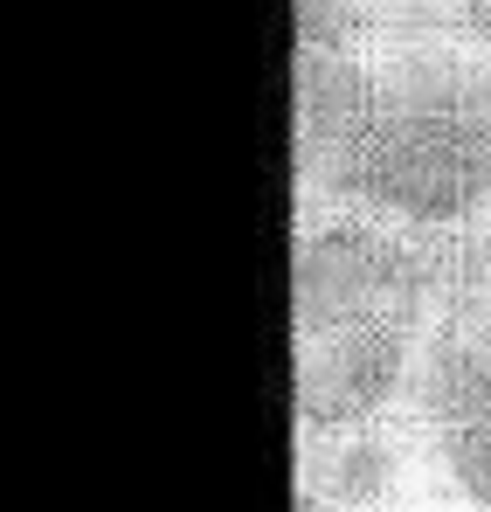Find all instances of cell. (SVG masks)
I'll return each mask as SVG.
<instances>
[{
	"label": "cell",
	"instance_id": "1",
	"mask_svg": "<svg viewBox=\"0 0 491 512\" xmlns=\"http://www.w3.org/2000/svg\"><path fill=\"white\" fill-rule=\"evenodd\" d=\"M298 208H353L415 236L491 229V49L367 35L291 56Z\"/></svg>",
	"mask_w": 491,
	"mask_h": 512
},
{
	"label": "cell",
	"instance_id": "2",
	"mask_svg": "<svg viewBox=\"0 0 491 512\" xmlns=\"http://www.w3.org/2000/svg\"><path fill=\"white\" fill-rule=\"evenodd\" d=\"M443 243L353 208H298L291 229V381L298 436L388 429L409 416Z\"/></svg>",
	"mask_w": 491,
	"mask_h": 512
},
{
	"label": "cell",
	"instance_id": "3",
	"mask_svg": "<svg viewBox=\"0 0 491 512\" xmlns=\"http://www.w3.org/2000/svg\"><path fill=\"white\" fill-rule=\"evenodd\" d=\"M409 443L457 512H491V229L443 243V284L409 388Z\"/></svg>",
	"mask_w": 491,
	"mask_h": 512
},
{
	"label": "cell",
	"instance_id": "4",
	"mask_svg": "<svg viewBox=\"0 0 491 512\" xmlns=\"http://www.w3.org/2000/svg\"><path fill=\"white\" fill-rule=\"evenodd\" d=\"M402 478V443L388 429H346V436H305V499L339 512H374L388 506Z\"/></svg>",
	"mask_w": 491,
	"mask_h": 512
},
{
	"label": "cell",
	"instance_id": "5",
	"mask_svg": "<svg viewBox=\"0 0 491 512\" xmlns=\"http://www.w3.org/2000/svg\"><path fill=\"white\" fill-rule=\"evenodd\" d=\"M374 35H429L491 49V0H374Z\"/></svg>",
	"mask_w": 491,
	"mask_h": 512
},
{
	"label": "cell",
	"instance_id": "6",
	"mask_svg": "<svg viewBox=\"0 0 491 512\" xmlns=\"http://www.w3.org/2000/svg\"><path fill=\"white\" fill-rule=\"evenodd\" d=\"M374 35V0H298V49H353Z\"/></svg>",
	"mask_w": 491,
	"mask_h": 512
},
{
	"label": "cell",
	"instance_id": "7",
	"mask_svg": "<svg viewBox=\"0 0 491 512\" xmlns=\"http://www.w3.org/2000/svg\"><path fill=\"white\" fill-rule=\"evenodd\" d=\"M298 512H339V506H319V499H298Z\"/></svg>",
	"mask_w": 491,
	"mask_h": 512
}]
</instances>
